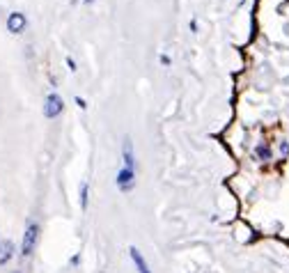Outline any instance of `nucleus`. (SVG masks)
Returning a JSON list of instances; mask_svg holds the SVG:
<instances>
[{
    "label": "nucleus",
    "instance_id": "nucleus-8",
    "mask_svg": "<svg viewBox=\"0 0 289 273\" xmlns=\"http://www.w3.org/2000/svg\"><path fill=\"white\" fill-rule=\"evenodd\" d=\"M255 156L261 158V161H269V158H271V149L266 147V145H259V147L255 149Z\"/></svg>",
    "mask_w": 289,
    "mask_h": 273
},
{
    "label": "nucleus",
    "instance_id": "nucleus-3",
    "mask_svg": "<svg viewBox=\"0 0 289 273\" xmlns=\"http://www.w3.org/2000/svg\"><path fill=\"white\" fill-rule=\"evenodd\" d=\"M133 186H136V170L122 168V170L117 172V188L122 190V193H128Z\"/></svg>",
    "mask_w": 289,
    "mask_h": 273
},
{
    "label": "nucleus",
    "instance_id": "nucleus-12",
    "mask_svg": "<svg viewBox=\"0 0 289 273\" xmlns=\"http://www.w3.org/2000/svg\"><path fill=\"white\" fill-rule=\"evenodd\" d=\"M9 273H23V271H18V268H14V271H9Z\"/></svg>",
    "mask_w": 289,
    "mask_h": 273
},
{
    "label": "nucleus",
    "instance_id": "nucleus-5",
    "mask_svg": "<svg viewBox=\"0 0 289 273\" xmlns=\"http://www.w3.org/2000/svg\"><path fill=\"white\" fill-rule=\"evenodd\" d=\"M122 156H124V168H131V170H136V156H133V143H131V138H124Z\"/></svg>",
    "mask_w": 289,
    "mask_h": 273
},
{
    "label": "nucleus",
    "instance_id": "nucleus-10",
    "mask_svg": "<svg viewBox=\"0 0 289 273\" xmlns=\"http://www.w3.org/2000/svg\"><path fill=\"white\" fill-rule=\"evenodd\" d=\"M280 152L287 154V152H289V145H287V143H282V145H280Z\"/></svg>",
    "mask_w": 289,
    "mask_h": 273
},
{
    "label": "nucleus",
    "instance_id": "nucleus-2",
    "mask_svg": "<svg viewBox=\"0 0 289 273\" xmlns=\"http://www.w3.org/2000/svg\"><path fill=\"white\" fill-rule=\"evenodd\" d=\"M62 111H64L62 97H60L58 92H50L48 97H46V101H44V115L48 117V120H55V117H58Z\"/></svg>",
    "mask_w": 289,
    "mask_h": 273
},
{
    "label": "nucleus",
    "instance_id": "nucleus-4",
    "mask_svg": "<svg viewBox=\"0 0 289 273\" xmlns=\"http://www.w3.org/2000/svg\"><path fill=\"white\" fill-rule=\"evenodd\" d=\"M25 14H21V12H14V14H9V19H7V30L12 35H18V33H23L25 30Z\"/></svg>",
    "mask_w": 289,
    "mask_h": 273
},
{
    "label": "nucleus",
    "instance_id": "nucleus-13",
    "mask_svg": "<svg viewBox=\"0 0 289 273\" xmlns=\"http://www.w3.org/2000/svg\"><path fill=\"white\" fill-rule=\"evenodd\" d=\"M85 3H92V0H85Z\"/></svg>",
    "mask_w": 289,
    "mask_h": 273
},
{
    "label": "nucleus",
    "instance_id": "nucleus-11",
    "mask_svg": "<svg viewBox=\"0 0 289 273\" xmlns=\"http://www.w3.org/2000/svg\"><path fill=\"white\" fill-rule=\"evenodd\" d=\"M67 65H69V67H71V71H73V69H76V62H73V60H71V58H67Z\"/></svg>",
    "mask_w": 289,
    "mask_h": 273
},
{
    "label": "nucleus",
    "instance_id": "nucleus-14",
    "mask_svg": "<svg viewBox=\"0 0 289 273\" xmlns=\"http://www.w3.org/2000/svg\"><path fill=\"white\" fill-rule=\"evenodd\" d=\"M0 241H3V239H0Z\"/></svg>",
    "mask_w": 289,
    "mask_h": 273
},
{
    "label": "nucleus",
    "instance_id": "nucleus-9",
    "mask_svg": "<svg viewBox=\"0 0 289 273\" xmlns=\"http://www.w3.org/2000/svg\"><path fill=\"white\" fill-rule=\"evenodd\" d=\"M87 207V184H81V209Z\"/></svg>",
    "mask_w": 289,
    "mask_h": 273
},
{
    "label": "nucleus",
    "instance_id": "nucleus-1",
    "mask_svg": "<svg viewBox=\"0 0 289 273\" xmlns=\"http://www.w3.org/2000/svg\"><path fill=\"white\" fill-rule=\"evenodd\" d=\"M37 239H39V225L30 221V223L25 225V232H23V241H21V255H23V257H30V255L35 253Z\"/></svg>",
    "mask_w": 289,
    "mask_h": 273
},
{
    "label": "nucleus",
    "instance_id": "nucleus-7",
    "mask_svg": "<svg viewBox=\"0 0 289 273\" xmlns=\"http://www.w3.org/2000/svg\"><path fill=\"white\" fill-rule=\"evenodd\" d=\"M128 255H131V259H133V264H136V268H138V273H151L149 271V266H147V262L142 259V255L138 253V248H128Z\"/></svg>",
    "mask_w": 289,
    "mask_h": 273
},
{
    "label": "nucleus",
    "instance_id": "nucleus-6",
    "mask_svg": "<svg viewBox=\"0 0 289 273\" xmlns=\"http://www.w3.org/2000/svg\"><path fill=\"white\" fill-rule=\"evenodd\" d=\"M14 253H16V245H14V241H9V239L0 241V264H7L9 259L14 257Z\"/></svg>",
    "mask_w": 289,
    "mask_h": 273
}]
</instances>
